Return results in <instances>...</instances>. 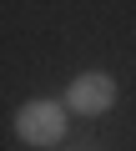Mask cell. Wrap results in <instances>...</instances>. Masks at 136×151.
<instances>
[{
    "label": "cell",
    "mask_w": 136,
    "mask_h": 151,
    "mask_svg": "<svg viewBox=\"0 0 136 151\" xmlns=\"http://www.w3.org/2000/svg\"><path fill=\"white\" fill-rule=\"evenodd\" d=\"M15 136L25 146H55L65 136V106L60 101H25L15 111Z\"/></svg>",
    "instance_id": "1"
},
{
    "label": "cell",
    "mask_w": 136,
    "mask_h": 151,
    "mask_svg": "<svg viewBox=\"0 0 136 151\" xmlns=\"http://www.w3.org/2000/svg\"><path fill=\"white\" fill-rule=\"evenodd\" d=\"M65 106L76 116H106L116 106V81L106 70H81L71 86H65Z\"/></svg>",
    "instance_id": "2"
}]
</instances>
